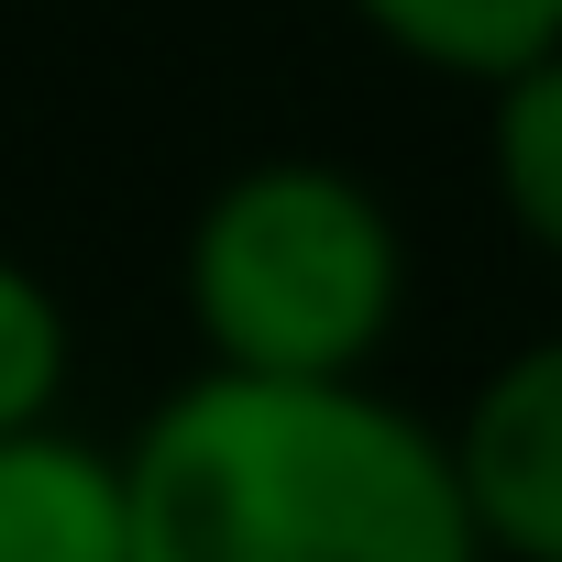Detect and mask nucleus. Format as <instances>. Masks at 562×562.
I'll list each match as a JSON object with an SVG mask.
<instances>
[{"label":"nucleus","mask_w":562,"mask_h":562,"mask_svg":"<svg viewBox=\"0 0 562 562\" xmlns=\"http://www.w3.org/2000/svg\"><path fill=\"white\" fill-rule=\"evenodd\" d=\"M133 562H485L452 441L375 375L199 364L122 441Z\"/></svg>","instance_id":"1"},{"label":"nucleus","mask_w":562,"mask_h":562,"mask_svg":"<svg viewBox=\"0 0 562 562\" xmlns=\"http://www.w3.org/2000/svg\"><path fill=\"white\" fill-rule=\"evenodd\" d=\"M177 299L221 375H375L408 232L342 155H254L188 210Z\"/></svg>","instance_id":"2"},{"label":"nucleus","mask_w":562,"mask_h":562,"mask_svg":"<svg viewBox=\"0 0 562 562\" xmlns=\"http://www.w3.org/2000/svg\"><path fill=\"white\" fill-rule=\"evenodd\" d=\"M441 441L485 562H562V331L496 353Z\"/></svg>","instance_id":"3"},{"label":"nucleus","mask_w":562,"mask_h":562,"mask_svg":"<svg viewBox=\"0 0 562 562\" xmlns=\"http://www.w3.org/2000/svg\"><path fill=\"white\" fill-rule=\"evenodd\" d=\"M0 562H133L122 452L78 441L67 419L0 441Z\"/></svg>","instance_id":"4"},{"label":"nucleus","mask_w":562,"mask_h":562,"mask_svg":"<svg viewBox=\"0 0 562 562\" xmlns=\"http://www.w3.org/2000/svg\"><path fill=\"white\" fill-rule=\"evenodd\" d=\"M342 12L397 67L452 78V89H496L562 45V0H342Z\"/></svg>","instance_id":"5"},{"label":"nucleus","mask_w":562,"mask_h":562,"mask_svg":"<svg viewBox=\"0 0 562 562\" xmlns=\"http://www.w3.org/2000/svg\"><path fill=\"white\" fill-rule=\"evenodd\" d=\"M485 177L529 254L562 265V45L485 89Z\"/></svg>","instance_id":"6"},{"label":"nucleus","mask_w":562,"mask_h":562,"mask_svg":"<svg viewBox=\"0 0 562 562\" xmlns=\"http://www.w3.org/2000/svg\"><path fill=\"white\" fill-rule=\"evenodd\" d=\"M67 353H78L67 299L45 288L23 254H0V441L56 419V397H67Z\"/></svg>","instance_id":"7"}]
</instances>
